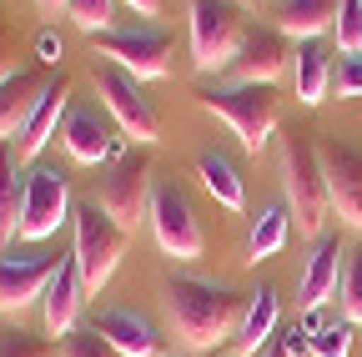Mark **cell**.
<instances>
[{"label": "cell", "mask_w": 362, "mask_h": 357, "mask_svg": "<svg viewBox=\"0 0 362 357\" xmlns=\"http://www.w3.org/2000/svg\"><path fill=\"white\" fill-rule=\"evenodd\" d=\"M332 40H337L342 56H362V0H337Z\"/></svg>", "instance_id": "obj_27"}, {"label": "cell", "mask_w": 362, "mask_h": 357, "mask_svg": "<svg viewBox=\"0 0 362 357\" xmlns=\"http://www.w3.org/2000/svg\"><path fill=\"white\" fill-rule=\"evenodd\" d=\"M35 56H40L45 66H56V61H61V35H56V30H40V35H35Z\"/></svg>", "instance_id": "obj_34"}, {"label": "cell", "mask_w": 362, "mask_h": 357, "mask_svg": "<svg viewBox=\"0 0 362 357\" xmlns=\"http://www.w3.org/2000/svg\"><path fill=\"white\" fill-rule=\"evenodd\" d=\"M35 6H40V11H66L71 0H35Z\"/></svg>", "instance_id": "obj_37"}, {"label": "cell", "mask_w": 362, "mask_h": 357, "mask_svg": "<svg viewBox=\"0 0 362 357\" xmlns=\"http://www.w3.org/2000/svg\"><path fill=\"white\" fill-rule=\"evenodd\" d=\"M90 56L116 61L121 71H131L136 81H156L171 71V35L156 25H126V30H106L90 40Z\"/></svg>", "instance_id": "obj_7"}, {"label": "cell", "mask_w": 362, "mask_h": 357, "mask_svg": "<svg viewBox=\"0 0 362 357\" xmlns=\"http://www.w3.org/2000/svg\"><path fill=\"white\" fill-rule=\"evenodd\" d=\"M61 357H121L96 327H76L66 342H61Z\"/></svg>", "instance_id": "obj_31"}, {"label": "cell", "mask_w": 362, "mask_h": 357, "mask_svg": "<svg viewBox=\"0 0 362 357\" xmlns=\"http://www.w3.org/2000/svg\"><path fill=\"white\" fill-rule=\"evenodd\" d=\"M136 16H161V0H126Z\"/></svg>", "instance_id": "obj_35"}, {"label": "cell", "mask_w": 362, "mask_h": 357, "mask_svg": "<svg viewBox=\"0 0 362 357\" xmlns=\"http://www.w3.org/2000/svg\"><path fill=\"white\" fill-rule=\"evenodd\" d=\"M96 327L121 357H166L161 352V332L141 317V312H131V307H106V312H96Z\"/></svg>", "instance_id": "obj_17"}, {"label": "cell", "mask_w": 362, "mask_h": 357, "mask_svg": "<svg viewBox=\"0 0 362 357\" xmlns=\"http://www.w3.org/2000/svg\"><path fill=\"white\" fill-rule=\"evenodd\" d=\"M66 16L76 21V30H86L90 40H96V35L116 30V25H111V21H116V0H71Z\"/></svg>", "instance_id": "obj_26"}, {"label": "cell", "mask_w": 362, "mask_h": 357, "mask_svg": "<svg viewBox=\"0 0 362 357\" xmlns=\"http://www.w3.org/2000/svg\"><path fill=\"white\" fill-rule=\"evenodd\" d=\"M342 267H347V247H342V237L322 232V237H317V247H312V257H307L302 287H297L302 317H307V312H322V302L337 297V287H342Z\"/></svg>", "instance_id": "obj_16"}, {"label": "cell", "mask_w": 362, "mask_h": 357, "mask_svg": "<svg viewBox=\"0 0 362 357\" xmlns=\"http://www.w3.org/2000/svg\"><path fill=\"white\" fill-rule=\"evenodd\" d=\"M16 76V30L0 21V86Z\"/></svg>", "instance_id": "obj_33"}, {"label": "cell", "mask_w": 362, "mask_h": 357, "mask_svg": "<svg viewBox=\"0 0 362 357\" xmlns=\"http://www.w3.org/2000/svg\"><path fill=\"white\" fill-rule=\"evenodd\" d=\"M81 302H86V282H81V267L76 257H61L56 262V277L40 297V317H45V337L51 342H66L81 322Z\"/></svg>", "instance_id": "obj_15"}, {"label": "cell", "mask_w": 362, "mask_h": 357, "mask_svg": "<svg viewBox=\"0 0 362 357\" xmlns=\"http://www.w3.org/2000/svg\"><path fill=\"white\" fill-rule=\"evenodd\" d=\"M197 106L232 126V136L242 141L247 156H262L272 146V136H277V91L272 86H252V81L211 86V91L197 96Z\"/></svg>", "instance_id": "obj_3"}, {"label": "cell", "mask_w": 362, "mask_h": 357, "mask_svg": "<svg viewBox=\"0 0 362 357\" xmlns=\"http://www.w3.org/2000/svg\"><path fill=\"white\" fill-rule=\"evenodd\" d=\"M146 221H151V237H156V247H161L166 257H176V262H197V257H202L206 237H202V221H197L187 192L156 187V192H151V216H146Z\"/></svg>", "instance_id": "obj_10"}, {"label": "cell", "mask_w": 362, "mask_h": 357, "mask_svg": "<svg viewBox=\"0 0 362 357\" xmlns=\"http://www.w3.org/2000/svg\"><path fill=\"white\" fill-rule=\"evenodd\" d=\"M277 161H282V201L297 216L302 237H322L327 216H332V192H327V171H322V151L312 146L307 131H287L277 141Z\"/></svg>", "instance_id": "obj_2"}, {"label": "cell", "mask_w": 362, "mask_h": 357, "mask_svg": "<svg viewBox=\"0 0 362 357\" xmlns=\"http://www.w3.org/2000/svg\"><path fill=\"white\" fill-rule=\"evenodd\" d=\"M332 21H337V0H277V11H272V25L292 40H322Z\"/></svg>", "instance_id": "obj_21"}, {"label": "cell", "mask_w": 362, "mask_h": 357, "mask_svg": "<svg viewBox=\"0 0 362 357\" xmlns=\"http://www.w3.org/2000/svg\"><path fill=\"white\" fill-rule=\"evenodd\" d=\"M197 176H202V187H206L226 211H242V206H247V187H242L237 166L226 161L221 151H202V156H197Z\"/></svg>", "instance_id": "obj_24"}, {"label": "cell", "mask_w": 362, "mask_h": 357, "mask_svg": "<svg viewBox=\"0 0 362 357\" xmlns=\"http://www.w3.org/2000/svg\"><path fill=\"white\" fill-rule=\"evenodd\" d=\"M66 111H71V86L56 76L51 86H45V96L35 101V111L25 116V126H21V136H16V161L21 166H35V156L51 146V136H61V126H66Z\"/></svg>", "instance_id": "obj_14"}, {"label": "cell", "mask_w": 362, "mask_h": 357, "mask_svg": "<svg viewBox=\"0 0 362 357\" xmlns=\"http://www.w3.org/2000/svg\"><path fill=\"white\" fill-rule=\"evenodd\" d=\"M277 332V287H257L242 322H237V337H232V352L237 357H262V347Z\"/></svg>", "instance_id": "obj_20"}, {"label": "cell", "mask_w": 362, "mask_h": 357, "mask_svg": "<svg viewBox=\"0 0 362 357\" xmlns=\"http://www.w3.org/2000/svg\"><path fill=\"white\" fill-rule=\"evenodd\" d=\"M151 161L146 156H121L116 166H111V176L101 182V211L116 221V227L126 232V237H136V227H141V221L151 216Z\"/></svg>", "instance_id": "obj_8"}, {"label": "cell", "mask_w": 362, "mask_h": 357, "mask_svg": "<svg viewBox=\"0 0 362 357\" xmlns=\"http://www.w3.org/2000/svg\"><path fill=\"white\" fill-rule=\"evenodd\" d=\"M332 96H337V101L362 96V56H342V61H337V71H332Z\"/></svg>", "instance_id": "obj_32"}, {"label": "cell", "mask_w": 362, "mask_h": 357, "mask_svg": "<svg viewBox=\"0 0 362 357\" xmlns=\"http://www.w3.org/2000/svg\"><path fill=\"white\" fill-rule=\"evenodd\" d=\"M71 232H76L71 257L81 267V282H86V297H90V292H101L111 282V272H116V262L126 257V242L131 237L101 211V201H81L71 211Z\"/></svg>", "instance_id": "obj_4"}, {"label": "cell", "mask_w": 362, "mask_h": 357, "mask_svg": "<svg viewBox=\"0 0 362 357\" xmlns=\"http://www.w3.org/2000/svg\"><path fill=\"white\" fill-rule=\"evenodd\" d=\"M61 257H25V252H0V317L25 312L45 297Z\"/></svg>", "instance_id": "obj_12"}, {"label": "cell", "mask_w": 362, "mask_h": 357, "mask_svg": "<svg viewBox=\"0 0 362 357\" xmlns=\"http://www.w3.org/2000/svg\"><path fill=\"white\" fill-rule=\"evenodd\" d=\"M292 81H297V101L302 106H322L327 91H332V51L322 40H297L292 51Z\"/></svg>", "instance_id": "obj_19"}, {"label": "cell", "mask_w": 362, "mask_h": 357, "mask_svg": "<svg viewBox=\"0 0 362 357\" xmlns=\"http://www.w3.org/2000/svg\"><path fill=\"white\" fill-rule=\"evenodd\" d=\"M21 211H25V171L11 146H0V247L21 242Z\"/></svg>", "instance_id": "obj_23"}, {"label": "cell", "mask_w": 362, "mask_h": 357, "mask_svg": "<svg viewBox=\"0 0 362 357\" xmlns=\"http://www.w3.org/2000/svg\"><path fill=\"white\" fill-rule=\"evenodd\" d=\"M90 86H96L101 106L116 116V126H121L126 141L151 146L161 136V121H156V111H151V101L141 91V81H136L131 71H121L116 61H96V66H90Z\"/></svg>", "instance_id": "obj_6"}, {"label": "cell", "mask_w": 362, "mask_h": 357, "mask_svg": "<svg viewBox=\"0 0 362 357\" xmlns=\"http://www.w3.org/2000/svg\"><path fill=\"white\" fill-rule=\"evenodd\" d=\"M242 312H247L242 297L221 282L171 277L161 287V317H166V332L176 337L181 352H211L221 342H232Z\"/></svg>", "instance_id": "obj_1"}, {"label": "cell", "mask_w": 362, "mask_h": 357, "mask_svg": "<svg viewBox=\"0 0 362 357\" xmlns=\"http://www.w3.org/2000/svg\"><path fill=\"white\" fill-rule=\"evenodd\" d=\"M287 232H292V211H287V201H282V206H267V211L257 216L252 237H247V262L257 267V262H267V257H277V252L287 247Z\"/></svg>", "instance_id": "obj_25"}, {"label": "cell", "mask_w": 362, "mask_h": 357, "mask_svg": "<svg viewBox=\"0 0 362 357\" xmlns=\"http://www.w3.org/2000/svg\"><path fill=\"white\" fill-rule=\"evenodd\" d=\"M262 357H287V347H282V342H277V337H272V342H267V347H262Z\"/></svg>", "instance_id": "obj_36"}, {"label": "cell", "mask_w": 362, "mask_h": 357, "mask_svg": "<svg viewBox=\"0 0 362 357\" xmlns=\"http://www.w3.org/2000/svg\"><path fill=\"white\" fill-rule=\"evenodd\" d=\"M247 35V11L237 0H192V66L202 76L226 71Z\"/></svg>", "instance_id": "obj_5"}, {"label": "cell", "mask_w": 362, "mask_h": 357, "mask_svg": "<svg viewBox=\"0 0 362 357\" xmlns=\"http://www.w3.org/2000/svg\"><path fill=\"white\" fill-rule=\"evenodd\" d=\"M287 66H292V35H282L277 25H247V35H242V46H237V56H232V81H252V86H272L277 76H287Z\"/></svg>", "instance_id": "obj_11"}, {"label": "cell", "mask_w": 362, "mask_h": 357, "mask_svg": "<svg viewBox=\"0 0 362 357\" xmlns=\"http://www.w3.org/2000/svg\"><path fill=\"white\" fill-rule=\"evenodd\" d=\"M352 352V322L347 317H332L312 332V357H347Z\"/></svg>", "instance_id": "obj_30"}, {"label": "cell", "mask_w": 362, "mask_h": 357, "mask_svg": "<svg viewBox=\"0 0 362 357\" xmlns=\"http://www.w3.org/2000/svg\"><path fill=\"white\" fill-rule=\"evenodd\" d=\"M337 307L352 327H362V252H347L342 267V287H337Z\"/></svg>", "instance_id": "obj_29"}, {"label": "cell", "mask_w": 362, "mask_h": 357, "mask_svg": "<svg viewBox=\"0 0 362 357\" xmlns=\"http://www.w3.org/2000/svg\"><path fill=\"white\" fill-rule=\"evenodd\" d=\"M45 86H51V81H45L40 71H16L6 86H0V146L21 136V126L35 111V101L45 96Z\"/></svg>", "instance_id": "obj_18"}, {"label": "cell", "mask_w": 362, "mask_h": 357, "mask_svg": "<svg viewBox=\"0 0 362 357\" xmlns=\"http://www.w3.org/2000/svg\"><path fill=\"white\" fill-rule=\"evenodd\" d=\"M0 357H61V342L35 337L25 327H0Z\"/></svg>", "instance_id": "obj_28"}, {"label": "cell", "mask_w": 362, "mask_h": 357, "mask_svg": "<svg viewBox=\"0 0 362 357\" xmlns=\"http://www.w3.org/2000/svg\"><path fill=\"white\" fill-rule=\"evenodd\" d=\"M322 171H327L332 211L347 221L352 232H362V146L332 141V146L322 151Z\"/></svg>", "instance_id": "obj_13"}, {"label": "cell", "mask_w": 362, "mask_h": 357, "mask_svg": "<svg viewBox=\"0 0 362 357\" xmlns=\"http://www.w3.org/2000/svg\"><path fill=\"white\" fill-rule=\"evenodd\" d=\"M71 187L56 166L25 171V211H21V242H45L71 221Z\"/></svg>", "instance_id": "obj_9"}, {"label": "cell", "mask_w": 362, "mask_h": 357, "mask_svg": "<svg viewBox=\"0 0 362 357\" xmlns=\"http://www.w3.org/2000/svg\"><path fill=\"white\" fill-rule=\"evenodd\" d=\"M61 141H66L71 161H81V166H96V161H106V156H111V141H116V136L106 131V121H101L96 111H66Z\"/></svg>", "instance_id": "obj_22"}]
</instances>
